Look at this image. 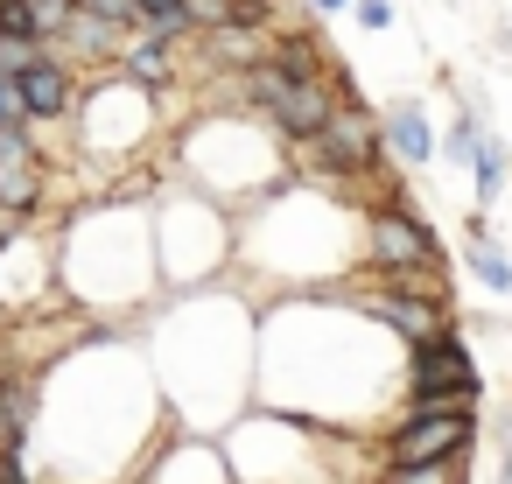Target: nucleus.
<instances>
[{
	"label": "nucleus",
	"instance_id": "obj_1",
	"mask_svg": "<svg viewBox=\"0 0 512 484\" xmlns=\"http://www.w3.org/2000/svg\"><path fill=\"white\" fill-rule=\"evenodd\" d=\"M470 400H477V358L456 330L407 351V414H470Z\"/></svg>",
	"mask_w": 512,
	"mask_h": 484
},
{
	"label": "nucleus",
	"instance_id": "obj_2",
	"mask_svg": "<svg viewBox=\"0 0 512 484\" xmlns=\"http://www.w3.org/2000/svg\"><path fill=\"white\" fill-rule=\"evenodd\" d=\"M239 92H246V99L267 113V127H274L281 141H295V148H309V141L344 113V92H337L330 78H323V85H288V78H281V71H267V64H260V71H246V85H239Z\"/></svg>",
	"mask_w": 512,
	"mask_h": 484
},
{
	"label": "nucleus",
	"instance_id": "obj_3",
	"mask_svg": "<svg viewBox=\"0 0 512 484\" xmlns=\"http://www.w3.org/2000/svg\"><path fill=\"white\" fill-rule=\"evenodd\" d=\"M365 260H372L386 281H400V274H442L435 232H428L414 211H400V204H379V211L365 218Z\"/></svg>",
	"mask_w": 512,
	"mask_h": 484
},
{
	"label": "nucleus",
	"instance_id": "obj_4",
	"mask_svg": "<svg viewBox=\"0 0 512 484\" xmlns=\"http://www.w3.org/2000/svg\"><path fill=\"white\" fill-rule=\"evenodd\" d=\"M302 155H309V176H365V169L386 162V141H379V120H372L358 99H344V113H337Z\"/></svg>",
	"mask_w": 512,
	"mask_h": 484
},
{
	"label": "nucleus",
	"instance_id": "obj_5",
	"mask_svg": "<svg viewBox=\"0 0 512 484\" xmlns=\"http://www.w3.org/2000/svg\"><path fill=\"white\" fill-rule=\"evenodd\" d=\"M477 442V414H400L386 435V470H414V463H463V449Z\"/></svg>",
	"mask_w": 512,
	"mask_h": 484
},
{
	"label": "nucleus",
	"instance_id": "obj_6",
	"mask_svg": "<svg viewBox=\"0 0 512 484\" xmlns=\"http://www.w3.org/2000/svg\"><path fill=\"white\" fill-rule=\"evenodd\" d=\"M358 309H365L372 323H386L393 337H407V351H414V344H435V337H449V302H421V295L372 288V295H358Z\"/></svg>",
	"mask_w": 512,
	"mask_h": 484
},
{
	"label": "nucleus",
	"instance_id": "obj_7",
	"mask_svg": "<svg viewBox=\"0 0 512 484\" xmlns=\"http://www.w3.org/2000/svg\"><path fill=\"white\" fill-rule=\"evenodd\" d=\"M15 106H22L29 127H43V120H64V113L78 106V85H71V71H64L57 57H36V64L15 78Z\"/></svg>",
	"mask_w": 512,
	"mask_h": 484
},
{
	"label": "nucleus",
	"instance_id": "obj_8",
	"mask_svg": "<svg viewBox=\"0 0 512 484\" xmlns=\"http://www.w3.org/2000/svg\"><path fill=\"white\" fill-rule=\"evenodd\" d=\"M379 141H386L407 169H421V162L435 155V134H428V120H421V106H414V99H400V106H386V113H379Z\"/></svg>",
	"mask_w": 512,
	"mask_h": 484
},
{
	"label": "nucleus",
	"instance_id": "obj_9",
	"mask_svg": "<svg viewBox=\"0 0 512 484\" xmlns=\"http://www.w3.org/2000/svg\"><path fill=\"white\" fill-rule=\"evenodd\" d=\"M267 71H281L288 85H323V78H330V71H323V43H316L309 29L281 36V43L267 50Z\"/></svg>",
	"mask_w": 512,
	"mask_h": 484
},
{
	"label": "nucleus",
	"instance_id": "obj_10",
	"mask_svg": "<svg viewBox=\"0 0 512 484\" xmlns=\"http://www.w3.org/2000/svg\"><path fill=\"white\" fill-rule=\"evenodd\" d=\"M36 204H43V169H36V155L0 162V218H29Z\"/></svg>",
	"mask_w": 512,
	"mask_h": 484
},
{
	"label": "nucleus",
	"instance_id": "obj_11",
	"mask_svg": "<svg viewBox=\"0 0 512 484\" xmlns=\"http://www.w3.org/2000/svg\"><path fill=\"white\" fill-rule=\"evenodd\" d=\"M204 50H211V64H225V71H260V64H267L253 29H211Z\"/></svg>",
	"mask_w": 512,
	"mask_h": 484
},
{
	"label": "nucleus",
	"instance_id": "obj_12",
	"mask_svg": "<svg viewBox=\"0 0 512 484\" xmlns=\"http://www.w3.org/2000/svg\"><path fill=\"white\" fill-rule=\"evenodd\" d=\"M169 50H176L169 36H141V43L127 50V78H134V85H169V71H176Z\"/></svg>",
	"mask_w": 512,
	"mask_h": 484
},
{
	"label": "nucleus",
	"instance_id": "obj_13",
	"mask_svg": "<svg viewBox=\"0 0 512 484\" xmlns=\"http://www.w3.org/2000/svg\"><path fill=\"white\" fill-rule=\"evenodd\" d=\"M463 267H470V274H477L484 288H512V260H505V253H498V246H491L484 232H477V239L463 246Z\"/></svg>",
	"mask_w": 512,
	"mask_h": 484
},
{
	"label": "nucleus",
	"instance_id": "obj_14",
	"mask_svg": "<svg viewBox=\"0 0 512 484\" xmlns=\"http://www.w3.org/2000/svg\"><path fill=\"white\" fill-rule=\"evenodd\" d=\"M134 29H148V36H183L190 29V15H183V0H134Z\"/></svg>",
	"mask_w": 512,
	"mask_h": 484
},
{
	"label": "nucleus",
	"instance_id": "obj_15",
	"mask_svg": "<svg viewBox=\"0 0 512 484\" xmlns=\"http://www.w3.org/2000/svg\"><path fill=\"white\" fill-rule=\"evenodd\" d=\"M64 43H78V50H85V57L99 64V57H113V50H120V29H106L99 15H71V29H64Z\"/></svg>",
	"mask_w": 512,
	"mask_h": 484
},
{
	"label": "nucleus",
	"instance_id": "obj_16",
	"mask_svg": "<svg viewBox=\"0 0 512 484\" xmlns=\"http://www.w3.org/2000/svg\"><path fill=\"white\" fill-rule=\"evenodd\" d=\"M505 169H512V155H505V148L484 134V148H477V162H470V176H477V197H484V204L505 190Z\"/></svg>",
	"mask_w": 512,
	"mask_h": 484
},
{
	"label": "nucleus",
	"instance_id": "obj_17",
	"mask_svg": "<svg viewBox=\"0 0 512 484\" xmlns=\"http://www.w3.org/2000/svg\"><path fill=\"white\" fill-rule=\"evenodd\" d=\"M0 36H8V43H43V36H36V8H29V0H0Z\"/></svg>",
	"mask_w": 512,
	"mask_h": 484
},
{
	"label": "nucleus",
	"instance_id": "obj_18",
	"mask_svg": "<svg viewBox=\"0 0 512 484\" xmlns=\"http://www.w3.org/2000/svg\"><path fill=\"white\" fill-rule=\"evenodd\" d=\"M183 15H190V29H232V0H183Z\"/></svg>",
	"mask_w": 512,
	"mask_h": 484
},
{
	"label": "nucleus",
	"instance_id": "obj_19",
	"mask_svg": "<svg viewBox=\"0 0 512 484\" xmlns=\"http://www.w3.org/2000/svg\"><path fill=\"white\" fill-rule=\"evenodd\" d=\"M36 57H43V43H8V36H0V85H15Z\"/></svg>",
	"mask_w": 512,
	"mask_h": 484
},
{
	"label": "nucleus",
	"instance_id": "obj_20",
	"mask_svg": "<svg viewBox=\"0 0 512 484\" xmlns=\"http://www.w3.org/2000/svg\"><path fill=\"white\" fill-rule=\"evenodd\" d=\"M78 15H99L106 29L127 36V29H134V0H78Z\"/></svg>",
	"mask_w": 512,
	"mask_h": 484
},
{
	"label": "nucleus",
	"instance_id": "obj_21",
	"mask_svg": "<svg viewBox=\"0 0 512 484\" xmlns=\"http://www.w3.org/2000/svg\"><path fill=\"white\" fill-rule=\"evenodd\" d=\"M386 484H456V463H414V470H386Z\"/></svg>",
	"mask_w": 512,
	"mask_h": 484
},
{
	"label": "nucleus",
	"instance_id": "obj_22",
	"mask_svg": "<svg viewBox=\"0 0 512 484\" xmlns=\"http://www.w3.org/2000/svg\"><path fill=\"white\" fill-rule=\"evenodd\" d=\"M274 22V0H232V29H260Z\"/></svg>",
	"mask_w": 512,
	"mask_h": 484
},
{
	"label": "nucleus",
	"instance_id": "obj_23",
	"mask_svg": "<svg viewBox=\"0 0 512 484\" xmlns=\"http://www.w3.org/2000/svg\"><path fill=\"white\" fill-rule=\"evenodd\" d=\"M0 484H36L29 463H22V442H15V449H0Z\"/></svg>",
	"mask_w": 512,
	"mask_h": 484
},
{
	"label": "nucleus",
	"instance_id": "obj_24",
	"mask_svg": "<svg viewBox=\"0 0 512 484\" xmlns=\"http://www.w3.org/2000/svg\"><path fill=\"white\" fill-rule=\"evenodd\" d=\"M358 22L365 29H393V0H358Z\"/></svg>",
	"mask_w": 512,
	"mask_h": 484
},
{
	"label": "nucleus",
	"instance_id": "obj_25",
	"mask_svg": "<svg viewBox=\"0 0 512 484\" xmlns=\"http://www.w3.org/2000/svg\"><path fill=\"white\" fill-rule=\"evenodd\" d=\"M8 127H29V120H22V106H15V85H0V134H8Z\"/></svg>",
	"mask_w": 512,
	"mask_h": 484
},
{
	"label": "nucleus",
	"instance_id": "obj_26",
	"mask_svg": "<svg viewBox=\"0 0 512 484\" xmlns=\"http://www.w3.org/2000/svg\"><path fill=\"white\" fill-rule=\"evenodd\" d=\"M15 232H22L15 218H0V253H8V246H15Z\"/></svg>",
	"mask_w": 512,
	"mask_h": 484
},
{
	"label": "nucleus",
	"instance_id": "obj_27",
	"mask_svg": "<svg viewBox=\"0 0 512 484\" xmlns=\"http://www.w3.org/2000/svg\"><path fill=\"white\" fill-rule=\"evenodd\" d=\"M302 8H316V15H330V8H351V0H302Z\"/></svg>",
	"mask_w": 512,
	"mask_h": 484
},
{
	"label": "nucleus",
	"instance_id": "obj_28",
	"mask_svg": "<svg viewBox=\"0 0 512 484\" xmlns=\"http://www.w3.org/2000/svg\"><path fill=\"white\" fill-rule=\"evenodd\" d=\"M8 330H15V316H8V302H0V337H8Z\"/></svg>",
	"mask_w": 512,
	"mask_h": 484
}]
</instances>
